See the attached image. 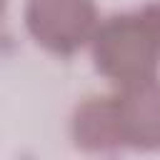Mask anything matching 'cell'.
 I'll return each mask as SVG.
<instances>
[{"mask_svg": "<svg viewBox=\"0 0 160 160\" xmlns=\"http://www.w3.org/2000/svg\"><path fill=\"white\" fill-rule=\"evenodd\" d=\"M90 45L98 72L118 88H130L158 78L160 42L140 10L102 20Z\"/></svg>", "mask_w": 160, "mask_h": 160, "instance_id": "cell-1", "label": "cell"}, {"mask_svg": "<svg viewBox=\"0 0 160 160\" xmlns=\"http://www.w3.org/2000/svg\"><path fill=\"white\" fill-rule=\"evenodd\" d=\"M92 0H28L25 28L38 45L55 55H72L98 30Z\"/></svg>", "mask_w": 160, "mask_h": 160, "instance_id": "cell-2", "label": "cell"}, {"mask_svg": "<svg viewBox=\"0 0 160 160\" xmlns=\"http://www.w3.org/2000/svg\"><path fill=\"white\" fill-rule=\"evenodd\" d=\"M115 102L125 148L160 150V80L120 88Z\"/></svg>", "mask_w": 160, "mask_h": 160, "instance_id": "cell-3", "label": "cell"}, {"mask_svg": "<svg viewBox=\"0 0 160 160\" xmlns=\"http://www.w3.org/2000/svg\"><path fill=\"white\" fill-rule=\"evenodd\" d=\"M70 132L75 145L90 152H112L125 148L115 95L88 98L82 105H78L70 122Z\"/></svg>", "mask_w": 160, "mask_h": 160, "instance_id": "cell-4", "label": "cell"}, {"mask_svg": "<svg viewBox=\"0 0 160 160\" xmlns=\"http://www.w3.org/2000/svg\"><path fill=\"white\" fill-rule=\"evenodd\" d=\"M140 15L145 18V22L150 25L152 35H155L158 42H160V2H148V5H142V8H140Z\"/></svg>", "mask_w": 160, "mask_h": 160, "instance_id": "cell-5", "label": "cell"}]
</instances>
